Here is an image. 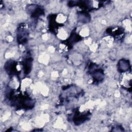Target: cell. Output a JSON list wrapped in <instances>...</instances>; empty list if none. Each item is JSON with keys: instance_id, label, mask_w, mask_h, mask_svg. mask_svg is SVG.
Masks as SVG:
<instances>
[{"instance_id": "1", "label": "cell", "mask_w": 132, "mask_h": 132, "mask_svg": "<svg viewBox=\"0 0 132 132\" xmlns=\"http://www.w3.org/2000/svg\"><path fill=\"white\" fill-rule=\"evenodd\" d=\"M119 69L121 71H125L128 69L129 63L127 61H125V60L120 61V62H119Z\"/></svg>"}]
</instances>
